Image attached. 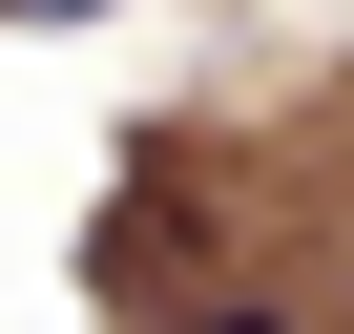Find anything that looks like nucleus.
Segmentation results:
<instances>
[{
	"label": "nucleus",
	"instance_id": "obj_1",
	"mask_svg": "<svg viewBox=\"0 0 354 334\" xmlns=\"http://www.w3.org/2000/svg\"><path fill=\"white\" fill-rule=\"evenodd\" d=\"M0 21H104V0H0Z\"/></svg>",
	"mask_w": 354,
	"mask_h": 334
}]
</instances>
